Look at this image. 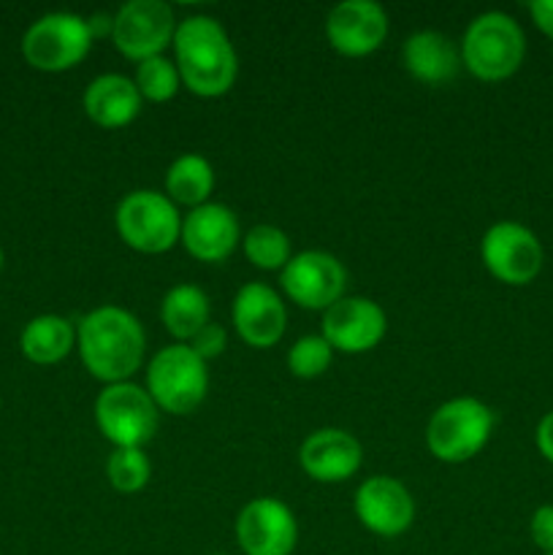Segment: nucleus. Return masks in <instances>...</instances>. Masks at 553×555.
I'll return each mask as SVG.
<instances>
[{"mask_svg": "<svg viewBox=\"0 0 553 555\" xmlns=\"http://www.w3.org/2000/svg\"><path fill=\"white\" fill-rule=\"evenodd\" d=\"M0 410H3V401H0Z\"/></svg>", "mask_w": 553, "mask_h": 555, "instance_id": "nucleus-33", "label": "nucleus"}, {"mask_svg": "<svg viewBox=\"0 0 553 555\" xmlns=\"http://www.w3.org/2000/svg\"><path fill=\"white\" fill-rule=\"evenodd\" d=\"M3 260H5L3 258V247H0V271H3Z\"/></svg>", "mask_w": 553, "mask_h": 555, "instance_id": "nucleus-32", "label": "nucleus"}, {"mask_svg": "<svg viewBox=\"0 0 553 555\" xmlns=\"http://www.w3.org/2000/svg\"><path fill=\"white\" fill-rule=\"evenodd\" d=\"M173 63L182 85L198 98H220L233 87L239 60L226 27L211 16H188L173 33Z\"/></svg>", "mask_w": 553, "mask_h": 555, "instance_id": "nucleus-2", "label": "nucleus"}, {"mask_svg": "<svg viewBox=\"0 0 553 555\" xmlns=\"http://www.w3.org/2000/svg\"><path fill=\"white\" fill-rule=\"evenodd\" d=\"M173 33H177V20L171 5L163 0H130L114 14V47L136 63L163 54V49L173 43Z\"/></svg>", "mask_w": 553, "mask_h": 555, "instance_id": "nucleus-10", "label": "nucleus"}, {"mask_svg": "<svg viewBox=\"0 0 553 555\" xmlns=\"http://www.w3.org/2000/svg\"><path fill=\"white\" fill-rule=\"evenodd\" d=\"M401 60L412 79L423 85H448L461 68V52L445 33L417 30L401 47Z\"/></svg>", "mask_w": 553, "mask_h": 555, "instance_id": "nucleus-20", "label": "nucleus"}, {"mask_svg": "<svg viewBox=\"0 0 553 555\" xmlns=\"http://www.w3.org/2000/svg\"><path fill=\"white\" fill-rule=\"evenodd\" d=\"M133 85L144 101L166 103L171 101V98L179 92V87H182V76H179L177 63H173V60H168L166 54H157V57H150L144 60V63H139Z\"/></svg>", "mask_w": 553, "mask_h": 555, "instance_id": "nucleus-25", "label": "nucleus"}, {"mask_svg": "<svg viewBox=\"0 0 553 555\" xmlns=\"http://www.w3.org/2000/svg\"><path fill=\"white\" fill-rule=\"evenodd\" d=\"M157 412L152 396L133 383L106 385L95 399L98 431L114 448H144L157 431Z\"/></svg>", "mask_w": 553, "mask_h": 555, "instance_id": "nucleus-9", "label": "nucleus"}, {"mask_svg": "<svg viewBox=\"0 0 553 555\" xmlns=\"http://www.w3.org/2000/svg\"><path fill=\"white\" fill-rule=\"evenodd\" d=\"M108 482L119 493H139L150 482L152 466L144 450L139 448H114L106 464Z\"/></svg>", "mask_w": 553, "mask_h": 555, "instance_id": "nucleus-26", "label": "nucleus"}, {"mask_svg": "<svg viewBox=\"0 0 553 555\" xmlns=\"http://www.w3.org/2000/svg\"><path fill=\"white\" fill-rule=\"evenodd\" d=\"M461 65L480 81H504L526 60L524 27L504 11L475 16L461 38Z\"/></svg>", "mask_w": 553, "mask_h": 555, "instance_id": "nucleus-3", "label": "nucleus"}, {"mask_svg": "<svg viewBox=\"0 0 553 555\" xmlns=\"http://www.w3.org/2000/svg\"><path fill=\"white\" fill-rule=\"evenodd\" d=\"M529 537L540 547L542 555L553 553V504H542L531 513Z\"/></svg>", "mask_w": 553, "mask_h": 555, "instance_id": "nucleus-29", "label": "nucleus"}, {"mask_svg": "<svg viewBox=\"0 0 553 555\" xmlns=\"http://www.w3.org/2000/svg\"><path fill=\"white\" fill-rule=\"evenodd\" d=\"M493 426L497 417L491 406L472 396H459L437 406L426 426V444L442 464H464L486 448Z\"/></svg>", "mask_w": 553, "mask_h": 555, "instance_id": "nucleus-4", "label": "nucleus"}, {"mask_svg": "<svg viewBox=\"0 0 553 555\" xmlns=\"http://www.w3.org/2000/svg\"><path fill=\"white\" fill-rule=\"evenodd\" d=\"M236 542L244 555H293L298 545L296 515L280 499H253L236 518Z\"/></svg>", "mask_w": 553, "mask_h": 555, "instance_id": "nucleus-12", "label": "nucleus"}, {"mask_svg": "<svg viewBox=\"0 0 553 555\" xmlns=\"http://www.w3.org/2000/svg\"><path fill=\"white\" fill-rule=\"evenodd\" d=\"M239 220L226 204H209L190 209V215L182 220V236L190 255L201 263H222L231 258L239 244Z\"/></svg>", "mask_w": 553, "mask_h": 555, "instance_id": "nucleus-18", "label": "nucleus"}, {"mask_svg": "<svg viewBox=\"0 0 553 555\" xmlns=\"http://www.w3.org/2000/svg\"><path fill=\"white\" fill-rule=\"evenodd\" d=\"M535 444L537 450H540L542 459H545L548 464H553V410H548L545 415L540 417V423H537Z\"/></svg>", "mask_w": 553, "mask_h": 555, "instance_id": "nucleus-30", "label": "nucleus"}, {"mask_svg": "<svg viewBox=\"0 0 553 555\" xmlns=\"http://www.w3.org/2000/svg\"><path fill=\"white\" fill-rule=\"evenodd\" d=\"M347 285V271L339 260L323 249H307L287 260L282 269V291L287 293L293 304L304 309H320L334 307L342 298Z\"/></svg>", "mask_w": 553, "mask_h": 555, "instance_id": "nucleus-11", "label": "nucleus"}, {"mask_svg": "<svg viewBox=\"0 0 553 555\" xmlns=\"http://www.w3.org/2000/svg\"><path fill=\"white\" fill-rule=\"evenodd\" d=\"M244 242V255L255 269L263 271H282L287 260L293 258L291 253V238L285 231L276 225H255L249 228Z\"/></svg>", "mask_w": 553, "mask_h": 555, "instance_id": "nucleus-24", "label": "nucleus"}, {"mask_svg": "<svg viewBox=\"0 0 553 555\" xmlns=\"http://www.w3.org/2000/svg\"><path fill=\"white\" fill-rule=\"evenodd\" d=\"M76 350L95 379L106 385L128 383L144 363L146 336L139 320L123 307H98L76 328Z\"/></svg>", "mask_w": 553, "mask_h": 555, "instance_id": "nucleus-1", "label": "nucleus"}, {"mask_svg": "<svg viewBox=\"0 0 553 555\" xmlns=\"http://www.w3.org/2000/svg\"><path fill=\"white\" fill-rule=\"evenodd\" d=\"M545 555H553V553H545Z\"/></svg>", "mask_w": 553, "mask_h": 555, "instance_id": "nucleus-34", "label": "nucleus"}, {"mask_svg": "<svg viewBox=\"0 0 553 555\" xmlns=\"http://www.w3.org/2000/svg\"><path fill=\"white\" fill-rule=\"evenodd\" d=\"M209 390V369L188 345H171L155 352L146 366V393L168 415H190Z\"/></svg>", "mask_w": 553, "mask_h": 555, "instance_id": "nucleus-5", "label": "nucleus"}, {"mask_svg": "<svg viewBox=\"0 0 553 555\" xmlns=\"http://www.w3.org/2000/svg\"><path fill=\"white\" fill-rule=\"evenodd\" d=\"M529 16L537 30L553 41V0H531Z\"/></svg>", "mask_w": 553, "mask_h": 555, "instance_id": "nucleus-31", "label": "nucleus"}, {"mask_svg": "<svg viewBox=\"0 0 553 555\" xmlns=\"http://www.w3.org/2000/svg\"><path fill=\"white\" fill-rule=\"evenodd\" d=\"M325 36L334 52L345 57H366L383 47L388 36V14L374 0H345L329 11Z\"/></svg>", "mask_w": 553, "mask_h": 555, "instance_id": "nucleus-14", "label": "nucleus"}, {"mask_svg": "<svg viewBox=\"0 0 553 555\" xmlns=\"http://www.w3.org/2000/svg\"><path fill=\"white\" fill-rule=\"evenodd\" d=\"M188 347L201 358V361H211V358H217L226 352L228 331L222 328L220 323H211L209 320V323H206L204 328H201L198 334L188 341Z\"/></svg>", "mask_w": 553, "mask_h": 555, "instance_id": "nucleus-28", "label": "nucleus"}, {"mask_svg": "<svg viewBox=\"0 0 553 555\" xmlns=\"http://www.w3.org/2000/svg\"><path fill=\"white\" fill-rule=\"evenodd\" d=\"M480 258L493 280L510 287H524L540 276L545 249L531 228L515 220H502L483 233Z\"/></svg>", "mask_w": 553, "mask_h": 555, "instance_id": "nucleus-8", "label": "nucleus"}, {"mask_svg": "<svg viewBox=\"0 0 553 555\" xmlns=\"http://www.w3.org/2000/svg\"><path fill=\"white\" fill-rule=\"evenodd\" d=\"M92 33L85 16L52 11L33 22L22 36V57L43 74H63L76 68L90 54Z\"/></svg>", "mask_w": 553, "mask_h": 555, "instance_id": "nucleus-7", "label": "nucleus"}, {"mask_svg": "<svg viewBox=\"0 0 553 555\" xmlns=\"http://www.w3.org/2000/svg\"><path fill=\"white\" fill-rule=\"evenodd\" d=\"M76 347V328L60 314H38L22 328L20 350L36 366H54Z\"/></svg>", "mask_w": 553, "mask_h": 555, "instance_id": "nucleus-21", "label": "nucleus"}, {"mask_svg": "<svg viewBox=\"0 0 553 555\" xmlns=\"http://www.w3.org/2000/svg\"><path fill=\"white\" fill-rule=\"evenodd\" d=\"M388 331V318L372 298H345L342 296L334 307L323 312V339L331 350L358 356L369 352L383 341Z\"/></svg>", "mask_w": 553, "mask_h": 555, "instance_id": "nucleus-13", "label": "nucleus"}, {"mask_svg": "<svg viewBox=\"0 0 553 555\" xmlns=\"http://www.w3.org/2000/svg\"><path fill=\"white\" fill-rule=\"evenodd\" d=\"M298 464L314 482H345L361 469L363 448L342 428H320L304 439Z\"/></svg>", "mask_w": 553, "mask_h": 555, "instance_id": "nucleus-17", "label": "nucleus"}, {"mask_svg": "<svg viewBox=\"0 0 553 555\" xmlns=\"http://www.w3.org/2000/svg\"><path fill=\"white\" fill-rule=\"evenodd\" d=\"M231 314L239 339L258 350L274 347L285 334V304L276 296V291H271L263 282H247L244 287H239Z\"/></svg>", "mask_w": 553, "mask_h": 555, "instance_id": "nucleus-16", "label": "nucleus"}, {"mask_svg": "<svg viewBox=\"0 0 553 555\" xmlns=\"http://www.w3.org/2000/svg\"><path fill=\"white\" fill-rule=\"evenodd\" d=\"M334 361V350L323 336H301L296 345L287 350V369L298 379H314L329 372Z\"/></svg>", "mask_w": 553, "mask_h": 555, "instance_id": "nucleus-27", "label": "nucleus"}, {"mask_svg": "<svg viewBox=\"0 0 553 555\" xmlns=\"http://www.w3.org/2000/svg\"><path fill=\"white\" fill-rule=\"evenodd\" d=\"M144 98L136 90L133 79L123 74H103L87 85L81 106L85 114L103 130H117L133 122Z\"/></svg>", "mask_w": 553, "mask_h": 555, "instance_id": "nucleus-19", "label": "nucleus"}, {"mask_svg": "<svg viewBox=\"0 0 553 555\" xmlns=\"http://www.w3.org/2000/svg\"><path fill=\"white\" fill-rule=\"evenodd\" d=\"M215 190V168L204 155H182L168 166L166 171V193L173 204L198 206L209 204V195Z\"/></svg>", "mask_w": 553, "mask_h": 555, "instance_id": "nucleus-23", "label": "nucleus"}, {"mask_svg": "<svg viewBox=\"0 0 553 555\" xmlns=\"http://www.w3.org/2000/svg\"><path fill=\"white\" fill-rule=\"evenodd\" d=\"M220 555H222V553H220Z\"/></svg>", "mask_w": 553, "mask_h": 555, "instance_id": "nucleus-35", "label": "nucleus"}, {"mask_svg": "<svg viewBox=\"0 0 553 555\" xmlns=\"http://www.w3.org/2000/svg\"><path fill=\"white\" fill-rule=\"evenodd\" d=\"M356 518L361 520V526L372 534L385 537H401L415 520V502H412L410 491L401 486L394 477H369L366 482H361V488L356 491Z\"/></svg>", "mask_w": 553, "mask_h": 555, "instance_id": "nucleus-15", "label": "nucleus"}, {"mask_svg": "<svg viewBox=\"0 0 553 555\" xmlns=\"http://www.w3.org/2000/svg\"><path fill=\"white\" fill-rule=\"evenodd\" d=\"M119 238L144 255H163L182 236V217L168 195L155 190H133L114 211Z\"/></svg>", "mask_w": 553, "mask_h": 555, "instance_id": "nucleus-6", "label": "nucleus"}, {"mask_svg": "<svg viewBox=\"0 0 553 555\" xmlns=\"http://www.w3.org/2000/svg\"><path fill=\"white\" fill-rule=\"evenodd\" d=\"M160 320L177 345H188L209 323V298L195 285H173L163 296Z\"/></svg>", "mask_w": 553, "mask_h": 555, "instance_id": "nucleus-22", "label": "nucleus"}]
</instances>
